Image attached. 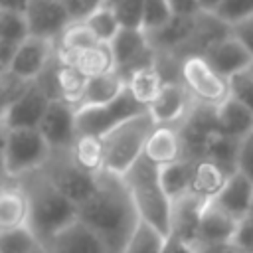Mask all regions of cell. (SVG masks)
I'll list each match as a JSON object with an SVG mask.
<instances>
[{
  "instance_id": "cell-1",
  "label": "cell",
  "mask_w": 253,
  "mask_h": 253,
  "mask_svg": "<svg viewBox=\"0 0 253 253\" xmlns=\"http://www.w3.org/2000/svg\"><path fill=\"white\" fill-rule=\"evenodd\" d=\"M77 217L103 239L109 253H125L140 223L125 178L105 170L97 176L93 196L77 208Z\"/></svg>"
},
{
  "instance_id": "cell-2",
  "label": "cell",
  "mask_w": 253,
  "mask_h": 253,
  "mask_svg": "<svg viewBox=\"0 0 253 253\" xmlns=\"http://www.w3.org/2000/svg\"><path fill=\"white\" fill-rule=\"evenodd\" d=\"M16 182L28 196V227L43 245H47L55 233L77 219V206L51 184L42 168L16 178Z\"/></svg>"
},
{
  "instance_id": "cell-3",
  "label": "cell",
  "mask_w": 253,
  "mask_h": 253,
  "mask_svg": "<svg viewBox=\"0 0 253 253\" xmlns=\"http://www.w3.org/2000/svg\"><path fill=\"white\" fill-rule=\"evenodd\" d=\"M123 178L140 215V221L152 225L164 237H170L174 204L162 188L160 166L152 164L146 156H142Z\"/></svg>"
},
{
  "instance_id": "cell-4",
  "label": "cell",
  "mask_w": 253,
  "mask_h": 253,
  "mask_svg": "<svg viewBox=\"0 0 253 253\" xmlns=\"http://www.w3.org/2000/svg\"><path fill=\"white\" fill-rule=\"evenodd\" d=\"M156 123L148 111L121 123L103 136L105 144V172L125 176L142 156L146 140L154 130Z\"/></svg>"
},
{
  "instance_id": "cell-5",
  "label": "cell",
  "mask_w": 253,
  "mask_h": 253,
  "mask_svg": "<svg viewBox=\"0 0 253 253\" xmlns=\"http://www.w3.org/2000/svg\"><path fill=\"white\" fill-rule=\"evenodd\" d=\"M51 146L40 128H10L2 130V166L4 178L16 180L24 174L45 166Z\"/></svg>"
},
{
  "instance_id": "cell-6",
  "label": "cell",
  "mask_w": 253,
  "mask_h": 253,
  "mask_svg": "<svg viewBox=\"0 0 253 253\" xmlns=\"http://www.w3.org/2000/svg\"><path fill=\"white\" fill-rule=\"evenodd\" d=\"M51 184L77 208L83 206L93 192L97 190V176L87 172L79 162L73 158L71 148L65 150H51L45 166L42 168Z\"/></svg>"
},
{
  "instance_id": "cell-7",
  "label": "cell",
  "mask_w": 253,
  "mask_h": 253,
  "mask_svg": "<svg viewBox=\"0 0 253 253\" xmlns=\"http://www.w3.org/2000/svg\"><path fill=\"white\" fill-rule=\"evenodd\" d=\"M146 109L136 103L128 89H125L115 101L97 107H79L75 109L77 119V136H105L121 123L144 113Z\"/></svg>"
},
{
  "instance_id": "cell-8",
  "label": "cell",
  "mask_w": 253,
  "mask_h": 253,
  "mask_svg": "<svg viewBox=\"0 0 253 253\" xmlns=\"http://www.w3.org/2000/svg\"><path fill=\"white\" fill-rule=\"evenodd\" d=\"M180 81L198 103L219 107L229 99V79L217 73L204 55H190L182 61Z\"/></svg>"
},
{
  "instance_id": "cell-9",
  "label": "cell",
  "mask_w": 253,
  "mask_h": 253,
  "mask_svg": "<svg viewBox=\"0 0 253 253\" xmlns=\"http://www.w3.org/2000/svg\"><path fill=\"white\" fill-rule=\"evenodd\" d=\"M109 45L115 57V71L125 81L132 71L156 63V51L152 49L148 34L144 30L123 28Z\"/></svg>"
},
{
  "instance_id": "cell-10",
  "label": "cell",
  "mask_w": 253,
  "mask_h": 253,
  "mask_svg": "<svg viewBox=\"0 0 253 253\" xmlns=\"http://www.w3.org/2000/svg\"><path fill=\"white\" fill-rule=\"evenodd\" d=\"M194 97L182 81H166L158 97L146 109L156 126H178L194 107Z\"/></svg>"
},
{
  "instance_id": "cell-11",
  "label": "cell",
  "mask_w": 253,
  "mask_h": 253,
  "mask_svg": "<svg viewBox=\"0 0 253 253\" xmlns=\"http://www.w3.org/2000/svg\"><path fill=\"white\" fill-rule=\"evenodd\" d=\"M53 57H55V42L38 38V36H30L24 43H20L14 59L10 61L8 69H4V71H10V73L34 83L47 69V65L53 61Z\"/></svg>"
},
{
  "instance_id": "cell-12",
  "label": "cell",
  "mask_w": 253,
  "mask_h": 253,
  "mask_svg": "<svg viewBox=\"0 0 253 253\" xmlns=\"http://www.w3.org/2000/svg\"><path fill=\"white\" fill-rule=\"evenodd\" d=\"M49 97L34 81L28 91L2 111V130L10 128H40L42 119L49 107Z\"/></svg>"
},
{
  "instance_id": "cell-13",
  "label": "cell",
  "mask_w": 253,
  "mask_h": 253,
  "mask_svg": "<svg viewBox=\"0 0 253 253\" xmlns=\"http://www.w3.org/2000/svg\"><path fill=\"white\" fill-rule=\"evenodd\" d=\"M40 132L43 134L51 150L71 148L77 140L75 107L65 101H51L42 119Z\"/></svg>"
},
{
  "instance_id": "cell-14",
  "label": "cell",
  "mask_w": 253,
  "mask_h": 253,
  "mask_svg": "<svg viewBox=\"0 0 253 253\" xmlns=\"http://www.w3.org/2000/svg\"><path fill=\"white\" fill-rule=\"evenodd\" d=\"M237 225L239 221L235 217L223 211L215 202H208L200 217L196 247H229Z\"/></svg>"
},
{
  "instance_id": "cell-15",
  "label": "cell",
  "mask_w": 253,
  "mask_h": 253,
  "mask_svg": "<svg viewBox=\"0 0 253 253\" xmlns=\"http://www.w3.org/2000/svg\"><path fill=\"white\" fill-rule=\"evenodd\" d=\"M30 34L55 42L71 24V18L61 0H32L26 12Z\"/></svg>"
},
{
  "instance_id": "cell-16",
  "label": "cell",
  "mask_w": 253,
  "mask_h": 253,
  "mask_svg": "<svg viewBox=\"0 0 253 253\" xmlns=\"http://www.w3.org/2000/svg\"><path fill=\"white\" fill-rule=\"evenodd\" d=\"M47 253H109L103 239L79 217L47 241Z\"/></svg>"
},
{
  "instance_id": "cell-17",
  "label": "cell",
  "mask_w": 253,
  "mask_h": 253,
  "mask_svg": "<svg viewBox=\"0 0 253 253\" xmlns=\"http://www.w3.org/2000/svg\"><path fill=\"white\" fill-rule=\"evenodd\" d=\"M202 55L211 63V67L217 73H221L227 79L239 71L249 69V65L253 61L249 51L231 36H225V38L213 42Z\"/></svg>"
},
{
  "instance_id": "cell-18",
  "label": "cell",
  "mask_w": 253,
  "mask_h": 253,
  "mask_svg": "<svg viewBox=\"0 0 253 253\" xmlns=\"http://www.w3.org/2000/svg\"><path fill=\"white\" fill-rule=\"evenodd\" d=\"M211 202H215L223 211H227L231 217L241 221L243 217L249 215L253 204V182H249L241 172H233L227 178L219 196Z\"/></svg>"
},
{
  "instance_id": "cell-19",
  "label": "cell",
  "mask_w": 253,
  "mask_h": 253,
  "mask_svg": "<svg viewBox=\"0 0 253 253\" xmlns=\"http://www.w3.org/2000/svg\"><path fill=\"white\" fill-rule=\"evenodd\" d=\"M172 231L170 237H178L182 241H188L196 245V235H198V225L200 217L204 211V206L208 202L196 198L194 194H188L176 202H172Z\"/></svg>"
},
{
  "instance_id": "cell-20",
  "label": "cell",
  "mask_w": 253,
  "mask_h": 253,
  "mask_svg": "<svg viewBox=\"0 0 253 253\" xmlns=\"http://www.w3.org/2000/svg\"><path fill=\"white\" fill-rule=\"evenodd\" d=\"M144 156L156 166H166L182 160L184 148L178 126H154L146 140Z\"/></svg>"
},
{
  "instance_id": "cell-21",
  "label": "cell",
  "mask_w": 253,
  "mask_h": 253,
  "mask_svg": "<svg viewBox=\"0 0 253 253\" xmlns=\"http://www.w3.org/2000/svg\"><path fill=\"white\" fill-rule=\"evenodd\" d=\"M57 57L61 61L73 65L87 79L101 77V75L115 71V57H113L109 43H99V45H93V47H87V49H81V51H75L69 55H57Z\"/></svg>"
},
{
  "instance_id": "cell-22",
  "label": "cell",
  "mask_w": 253,
  "mask_h": 253,
  "mask_svg": "<svg viewBox=\"0 0 253 253\" xmlns=\"http://www.w3.org/2000/svg\"><path fill=\"white\" fill-rule=\"evenodd\" d=\"M30 204L28 196L20 188L16 180L4 178L2 194H0V229H14L28 225Z\"/></svg>"
},
{
  "instance_id": "cell-23",
  "label": "cell",
  "mask_w": 253,
  "mask_h": 253,
  "mask_svg": "<svg viewBox=\"0 0 253 253\" xmlns=\"http://www.w3.org/2000/svg\"><path fill=\"white\" fill-rule=\"evenodd\" d=\"M231 174L221 168L217 162L210 158L194 160V174H192V194L204 202H211L223 190L227 178Z\"/></svg>"
},
{
  "instance_id": "cell-24",
  "label": "cell",
  "mask_w": 253,
  "mask_h": 253,
  "mask_svg": "<svg viewBox=\"0 0 253 253\" xmlns=\"http://www.w3.org/2000/svg\"><path fill=\"white\" fill-rule=\"evenodd\" d=\"M164 83H166V77L156 63L144 65L126 77V89L136 99V103H140L144 109L152 105V101L162 91Z\"/></svg>"
},
{
  "instance_id": "cell-25",
  "label": "cell",
  "mask_w": 253,
  "mask_h": 253,
  "mask_svg": "<svg viewBox=\"0 0 253 253\" xmlns=\"http://www.w3.org/2000/svg\"><path fill=\"white\" fill-rule=\"evenodd\" d=\"M215 121H217V130L239 142L249 132H253V113L247 111L237 101H233L231 97L219 107H215Z\"/></svg>"
},
{
  "instance_id": "cell-26",
  "label": "cell",
  "mask_w": 253,
  "mask_h": 253,
  "mask_svg": "<svg viewBox=\"0 0 253 253\" xmlns=\"http://www.w3.org/2000/svg\"><path fill=\"white\" fill-rule=\"evenodd\" d=\"M126 89V81L117 73H107V75H101V77H93L87 81V87H85V93L79 101V107H97V105H107L111 101H115L123 91Z\"/></svg>"
},
{
  "instance_id": "cell-27",
  "label": "cell",
  "mask_w": 253,
  "mask_h": 253,
  "mask_svg": "<svg viewBox=\"0 0 253 253\" xmlns=\"http://www.w3.org/2000/svg\"><path fill=\"white\" fill-rule=\"evenodd\" d=\"M237 152H239V140L223 134L221 130L210 132L202 146V158H210L217 162L229 174L237 172Z\"/></svg>"
},
{
  "instance_id": "cell-28",
  "label": "cell",
  "mask_w": 253,
  "mask_h": 253,
  "mask_svg": "<svg viewBox=\"0 0 253 253\" xmlns=\"http://www.w3.org/2000/svg\"><path fill=\"white\" fill-rule=\"evenodd\" d=\"M192 174H194V160L188 158L160 166V182L172 202L192 194Z\"/></svg>"
},
{
  "instance_id": "cell-29",
  "label": "cell",
  "mask_w": 253,
  "mask_h": 253,
  "mask_svg": "<svg viewBox=\"0 0 253 253\" xmlns=\"http://www.w3.org/2000/svg\"><path fill=\"white\" fill-rule=\"evenodd\" d=\"M73 158L91 174H101L105 170V144L103 136H77L75 144L71 146Z\"/></svg>"
},
{
  "instance_id": "cell-30",
  "label": "cell",
  "mask_w": 253,
  "mask_h": 253,
  "mask_svg": "<svg viewBox=\"0 0 253 253\" xmlns=\"http://www.w3.org/2000/svg\"><path fill=\"white\" fill-rule=\"evenodd\" d=\"M101 42L95 38V34L89 30L85 22H71L61 36L55 40V53L57 55H69L93 45H99Z\"/></svg>"
},
{
  "instance_id": "cell-31",
  "label": "cell",
  "mask_w": 253,
  "mask_h": 253,
  "mask_svg": "<svg viewBox=\"0 0 253 253\" xmlns=\"http://www.w3.org/2000/svg\"><path fill=\"white\" fill-rule=\"evenodd\" d=\"M30 24L26 14L12 12V10H0V43L20 47L30 38Z\"/></svg>"
},
{
  "instance_id": "cell-32",
  "label": "cell",
  "mask_w": 253,
  "mask_h": 253,
  "mask_svg": "<svg viewBox=\"0 0 253 253\" xmlns=\"http://www.w3.org/2000/svg\"><path fill=\"white\" fill-rule=\"evenodd\" d=\"M83 22L89 26V30L95 34V38H97L101 43H111V42L117 38V34L123 30V26H121V22H119L115 10H113L109 4L99 6V8H97L87 20H83Z\"/></svg>"
},
{
  "instance_id": "cell-33",
  "label": "cell",
  "mask_w": 253,
  "mask_h": 253,
  "mask_svg": "<svg viewBox=\"0 0 253 253\" xmlns=\"http://www.w3.org/2000/svg\"><path fill=\"white\" fill-rule=\"evenodd\" d=\"M166 241H168V237H164L158 229L140 221L136 231L132 233L125 253H162L166 247Z\"/></svg>"
},
{
  "instance_id": "cell-34",
  "label": "cell",
  "mask_w": 253,
  "mask_h": 253,
  "mask_svg": "<svg viewBox=\"0 0 253 253\" xmlns=\"http://www.w3.org/2000/svg\"><path fill=\"white\" fill-rule=\"evenodd\" d=\"M42 241L28 225L14 229H0V253H30Z\"/></svg>"
},
{
  "instance_id": "cell-35",
  "label": "cell",
  "mask_w": 253,
  "mask_h": 253,
  "mask_svg": "<svg viewBox=\"0 0 253 253\" xmlns=\"http://www.w3.org/2000/svg\"><path fill=\"white\" fill-rule=\"evenodd\" d=\"M111 8L123 28L144 30V0H117Z\"/></svg>"
},
{
  "instance_id": "cell-36",
  "label": "cell",
  "mask_w": 253,
  "mask_h": 253,
  "mask_svg": "<svg viewBox=\"0 0 253 253\" xmlns=\"http://www.w3.org/2000/svg\"><path fill=\"white\" fill-rule=\"evenodd\" d=\"M229 97L253 113V73L249 69L229 77Z\"/></svg>"
},
{
  "instance_id": "cell-37",
  "label": "cell",
  "mask_w": 253,
  "mask_h": 253,
  "mask_svg": "<svg viewBox=\"0 0 253 253\" xmlns=\"http://www.w3.org/2000/svg\"><path fill=\"white\" fill-rule=\"evenodd\" d=\"M174 18L166 0H144V32L160 30Z\"/></svg>"
},
{
  "instance_id": "cell-38",
  "label": "cell",
  "mask_w": 253,
  "mask_h": 253,
  "mask_svg": "<svg viewBox=\"0 0 253 253\" xmlns=\"http://www.w3.org/2000/svg\"><path fill=\"white\" fill-rule=\"evenodd\" d=\"M217 20L227 26H233L249 16H253V0H223L219 8L213 12Z\"/></svg>"
},
{
  "instance_id": "cell-39",
  "label": "cell",
  "mask_w": 253,
  "mask_h": 253,
  "mask_svg": "<svg viewBox=\"0 0 253 253\" xmlns=\"http://www.w3.org/2000/svg\"><path fill=\"white\" fill-rule=\"evenodd\" d=\"M30 85H32L30 81H26V79H22V77H18V75L10 73V71H2V73H0V87H2V111H4V109H8L16 99H20V97L28 91V87H30Z\"/></svg>"
},
{
  "instance_id": "cell-40",
  "label": "cell",
  "mask_w": 253,
  "mask_h": 253,
  "mask_svg": "<svg viewBox=\"0 0 253 253\" xmlns=\"http://www.w3.org/2000/svg\"><path fill=\"white\" fill-rule=\"evenodd\" d=\"M231 253H253V217H243L229 243Z\"/></svg>"
},
{
  "instance_id": "cell-41",
  "label": "cell",
  "mask_w": 253,
  "mask_h": 253,
  "mask_svg": "<svg viewBox=\"0 0 253 253\" xmlns=\"http://www.w3.org/2000/svg\"><path fill=\"white\" fill-rule=\"evenodd\" d=\"M71 22H83L87 20L99 6L105 4V0H61Z\"/></svg>"
},
{
  "instance_id": "cell-42",
  "label": "cell",
  "mask_w": 253,
  "mask_h": 253,
  "mask_svg": "<svg viewBox=\"0 0 253 253\" xmlns=\"http://www.w3.org/2000/svg\"><path fill=\"white\" fill-rule=\"evenodd\" d=\"M237 172H241L249 182H253V132H249V134L239 142Z\"/></svg>"
},
{
  "instance_id": "cell-43",
  "label": "cell",
  "mask_w": 253,
  "mask_h": 253,
  "mask_svg": "<svg viewBox=\"0 0 253 253\" xmlns=\"http://www.w3.org/2000/svg\"><path fill=\"white\" fill-rule=\"evenodd\" d=\"M229 36L233 40H237L249 51V55L253 57V16L229 26Z\"/></svg>"
},
{
  "instance_id": "cell-44",
  "label": "cell",
  "mask_w": 253,
  "mask_h": 253,
  "mask_svg": "<svg viewBox=\"0 0 253 253\" xmlns=\"http://www.w3.org/2000/svg\"><path fill=\"white\" fill-rule=\"evenodd\" d=\"M174 16H198L202 14L198 0H166Z\"/></svg>"
},
{
  "instance_id": "cell-45",
  "label": "cell",
  "mask_w": 253,
  "mask_h": 253,
  "mask_svg": "<svg viewBox=\"0 0 253 253\" xmlns=\"http://www.w3.org/2000/svg\"><path fill=\"white\" fill-rule=\"evenodd\" d=\"M162 253H198V247L188 241H182L178 237H168Z\"/></svg>"
},
{
  "instance_id": "cell-46",
  "label": "cell",
  "mask_w": 253,
  "mask_h": 253,
  "mask_svg": "<svg viewBox=\"0 0 253 253\" xmlns=\"http://www.w3.org/2000/svg\"><path fill=\"white\" fill-rule=\"evenodd\" d=\"M32 0H0V10H12V12H28Z\"/></svg>"
},
{
  "instance_id": "cell-47",
  "label": "cell",
  "mask_w": 253,
  "mask_h": 253,
  "mask_svg": "<svg viewBox=\"0 0 253 253\" xmlns=\"http://www.w3.org/2000/svg\"><path fill=\"white\" fill-rule=\"evenodd\" d=\"M198 2H200V10H202V12L213 14V12L219 8V4H221L223 0H198Z\"/></svg>"
},
{
  "instance_id": "cell-48",
  "label": "cell",
  "mask_w": 253,
  "mask_h": 253,
  "mask_svg": "<svg viewBox=\"0 0 253 253\" xmlns=\"http://www.w3.org/2000/svg\"><path fill=\"white\" fill-rule=\"evenodd\" d=\"M30 253H47V247H45L43 243H40V245H38V247H34Z\"/></svg>"
},
{
  "instance_id": "cell-49",
  "label": "cell",
  "mask_w": 253,
  "mask_h": 253,
  "mask_svg": "<svg viewBox=\"0 0 253 253\" xmlns=\"http://www.w3.org/2000/svg\"><path fill=\"white\" fill-rule=\"evenodd\" d=\"M249 217H253V204H251V210H249Z\"/></svg>"
},
{
  "instance_id": "cell-50",
  "label": "cell",
  "mask_w": 253,
  "mask_h": 253,
  "mask_svg": "<svg viewBox=\"0 0 253 253\" xmlns=\"http://www.w3.org/2000/svg\"><path fill=\"white\" fill-rule=\"evenodd\" d=\"M249 71H251V73H253V61H251V65H249Z\"/></svg>"
}]
</instances>
